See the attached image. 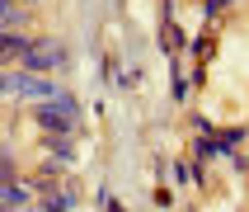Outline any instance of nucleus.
Here are the masks:
<instances>
[{
  "label": "nucleus",
  "instance_id": "obj_1",
  "mask_svg": "<svg viewBox=\"0 0 249 212\" xmlns=\"http://www.w3.org/2000/svg\"><path fill=\"white\" fill-rule=\"evenodd\" d=\"M28 66H38V71H47V66H66V52H61L56 42H38V47H28Z\"/></svg>",
  "mask_w": 249,
  "mask_h": 212
},
{
  "label": "nucleus",
  "instance_id": "obj_2",
  "mask_svg": "<svg viewBox=\"0 0 249 212\" xmlns=\"http://www.w3.org/2000/svg\"><path fill=\"white\" fill-rule=\"evenodd\" d=\"M24 198H28L24 189H5V193H0V203H5V208H10V203H24Z\"/></svg>",
  "mask_w": 249,
  "mask_h": 212
}]
</instances>
